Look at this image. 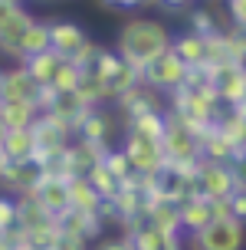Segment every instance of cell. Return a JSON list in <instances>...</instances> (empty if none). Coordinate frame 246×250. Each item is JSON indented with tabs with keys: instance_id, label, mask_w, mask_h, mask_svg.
<instances>
[{
	"instance_id": "d6986e66",
	"label": "cell",
	"mask_w": 246,
	"mask_h": 250,
	"mask_svg": "<svg viewBox=\"0 0 246 250\" xmlns=\"http://www.w3.org/2000/svg\"><path fill=\"white\" fill-rule=\"evenodd\" d=\"M200 155H204V162H213V165H233L240 148L223 135L220 128H210V132L200 135Z\"/></svg>"
},
{
	"instance_id": "836d02e7",
	"label": "cell",
	"mask_w": 246,
	"mask_h": 250,
	"mask_svg": "<svg viewBox=\"0 0 246 250\" xmlns=\"http://www.w3.org/2000/svg\"><path fill=\"white\" fill-rule=\"evenodd\" d=\"M118 66H122V56H118L115 50H109V46H102V53H98V60L92 62V69H89V73H95L98 79H109Z\"/></svg>"
},
{
	"instance_id": "60d3db41",
	"label": "cell",
	"mask_w": 246,
	"mask_h": 250,
	"mask_svg": "<svg viewBox=\"0 0 246 250\" xmlns=\"http://www.w3.org/2000/svg\"><path fill=\"white\" fill-rule=\"evenodd\" d=\"M102 7H109V10H122V13H132V10H141V0H98Z\"/></svg>"
},
{
	"instance_id": "681fc988",
	"label": "cell",
	"mask_w": 246,
	"mask_h": 250,
	"mask_svg": "<svg viewBox=\"0 0 246 250\" xmlns=\"http://www.w3.org/2000/svg\"><path fill=\"white\" fill-rule=\"evenodd\" d=\"M213 3H223V0H213Z\"/></svg>"
},
{
	"instance_id": "d590c367",
	"label": "cell",
	"mask_w": 246,
	"mask_h": 250,
	"mask_svg": "<svg viewBox=\"0 0 246 250\" xmlns=\"http://www.w3.org/2000/svg\"><path fill=\"white\" fill-rule=\"evenodd\" d=\"M223 13H227V23L246 33V0H223Z\"/></svg>"
},
{
	"instance_id": "e575fe53",
	"label": "cell",
	"mask_w": 246,
	"mask_h": 250,
	"mask_svg": "<svg viewBox=\"0 0 246 250\" xmlns=\"http://www.w3.org/2000/svg\"><path fill=\"white\" fill-rule=\"evenodd\" d=\"M98 53H102V43H98V40H92V37H89L86 43L79 46V53H76V56H73V62H76V66H79V69H82V73H89V69H92V62L98 60Z\"/></svg>"
},
{
	"instance_id": "ab89813d",
	"label": "cell",
	"mask_w": 246,
	"mask_h": 250,
	"mask_svg": "<svg viewBox=\"0 0 246 250\" xmlns=\"http://www.w3.org/2000/svg\"><path fill=\"white\" fill-rule=\"evenodd\" d=\"M230 211H233L236 221L246 224V188H236L233 194H230Z\"/></svg>"
},
{
	"instance_id": "7c38bea8",
	"label": "cell",
	"mask_w": 246,
	"mask_h": 250,
	"mask_svg": "<svg viewBox=\"0 0 246 250\" xmlns=\"http://www.w3.org/2000/svg\"><path fill=\"white\" fill-rule=\"evenodd\" d=\"M39 178H43V168L37 162H7L3 175H0V194L23 198V194H30L37 188Z\"/></svg>"
},
{
	"instance_id": "ee69618b",
	"label": "cell",
	"mask_w": 246,
	"mask_h": 250,
	"mask_svg": "<svg viewBox=\"0 0 246 250\" xmlns=\"http://www.w3.org/2000/svg\"><path fill=\"white\" fill-rule=\"evenodd\" d=\"M3 138H7V125H3V119H0V145H3Z\"/></svg>"
},
{
	"instance_id": "9a60e30c",
	"label": "cell",
	"mask_w": 246,
	"mask_h": 250,
	"mask_svg": "<svg viewBox=\"0 0 246 250\" xmlns=\"http://www.w3.org/2000/svg\"><path fill=\"white\" fill-rule=\"evenodd\" d=\"M56 224H59L62 234H73V237L86 240V244H95V240H102V237H105V230H109V227L98 221V214L76 211V208H69L66 214H59V217H56Z\"/></svg>"
},
{
	"instance_id": "e0dca14e",
	"label": "cell",
	"mask_w": 246,
	"mask_h": 250,
	"mask_svg": "<svg viewBox=\"0 0 246 250\" xmlns=\"http://www.w3.org/2000/svg\"><path fill=\"white\" fill-rule=\"evenodd\" d=\"M145 221L154 224L158 230L171 234V237H184V227H181V208L168 198H148L145 208Z\"/></svg>"
},
{
	"instance_id": "cb8c5ba5",
	"label": "cell",
	"mask_w": 246,
	"mask_h": 250,
	"mask_svg": "<svg viewBox=\"0 0 246 250\" xmlns=\"http://www.w3.org/2000/svg\"><path fill=\"white\" fill-rule=\"evenodd\" d=\"M223 26H227V20H220L210 7H200V3H194V7L184 13V30L200 33V37H213V33H220Z\"/></svg>"
},
{
	"instance_id": "bcb514c9",
	"label": "cell",
	"mask_w": 246,
	"mask_h": 250,
	"mask_svg": "<svg viewBox=\"0 0 246 250\" xmlns=\"http://www.w3.org/2000/svg\"><path fill=\"white\" fill-rule=\"evenodd\" d=\"M3 165H7V162H3V155H0V175H3Z\"/></svg>"
},
{
	"instance_id": "4fadbf2b",
	"label": "cell",
	"mask_w": 246,
	"mask_h": 250,
	"mask_svg": "<svg viewBox=\"0 0 246 250\" xmlns=\"http://www.w3.org/2000/svg\"><path fill=\"white\" fill-rule=\"evenodd\" d=\"M39 86L30 76L23 62H13L3 69V86H0V102H37Z\"/></svg>"
},
{
	"instance_id": "3957f363",
	"label": "cell",
	"mask_w": 246,
	"mask_h": 250,
	"mask_svg": "<svg viewBox=\"0 0 246 250\" xmlns=\"http://www.w3.org/2000/svg\"><path fill=\"white\" fill-rule=\"evenodd\" d=\"M161 151H164V165L181 168V171H197L204 155H200V135L194 128H187L177 115L168 112V128L161 138Z\"/></svg>"
},
{
	"instance_id": "603a6c76",
	"label": "cell",
	"mask_w": 246,
	"mask_h": 250,
	"mask_svg": "<svg viewBox=\"0 0 246 250\" xmlns=\"http://www.w3.org/2000/svg\"><path fill=\"white\" fill-rule=\"evenodd\" d=\"M0 119L7 125V132L33 128V122L39 119V105L37 102H0Z\"/></svg>"
},
{
	"instance_id": "8992f818",
	"label": "cell",
	"mask_w": 246,
	"mask_h": 250,
	"mask_svg": "<svg viewBox=\"0 0 246 250\" xmlns=\"http://www.w3.org/2000/svg\"><path fill=\"white\" fill-rule=\"evenodd\" d=\"M187 73H190V69L168 50V53H161L151 66L141 69V83L151 86L154 92H161V96H171V92H177L181 86H187Z\"/></svg>"
},
{
	"instance_id": "f907efd6",
	"label": "cell",
	"mask_w": 246,
	"mask_h": 250,
	"mask_svg": "<svg viewBox=\"0 0 246 250\" xmlns=\"http://www.w3.org/2000/svg\"><path fill=\"white\" fill-rule=\"evenodd\" d=\"M174 250H184V247H174Z\"/></svg>"
},
{
	"instance_id": "b9f144b4",
	"label": "cell",
	"mask_w": 246,
	"mask_h": 250,
	"mask_svg": "<svg viewBox=\"0 0 246 250\" xmlns=\"http://www.w3.org/2000/svg\"><path fill=\"white\" fill-rule=\"evenodd\" d=\"M230 168H233V175H236V185L246 188V148L240 151V155H236V162L230 165Z\"/></svg>"
},
{
	"instance_id": "7dc6e473",
	"label": "cell",
	"mask_w": 246,
	"mask_h": 250,
	"mask_svg": "<svg viewBox=\"0 0 246 250\" xmlns=\"http://www.w3.org/2000/svg\"><path fill=\"white\" fill-rule=\"evenodd\" d=\"M0 86H3V66H0Z\"/></svg>"
},
{
	"instance_id": "f6af8a7d",
	"label": "cell",
	"mask_w": 246,
	"mask_h": 250,
	"mask_svg": "<svg viewBox=\"0 0 246 250\" xmlns=\"http://www.w3.org/2000/svg\"><path fill=\"white\" fill-rule=\"evenodd\" d=\"M17 250H39V247H33V244H20Z\"/></svg>"
},
{
	"instance_id": "9c48e42d",
	"label": "cell",
	"mask_w": 246,
	"mask_h": 250,
	"mask_svg": "<svg viewBox=\"0 0 246 250\" xmlns=\"http://www.w3.org/2000/svg\"><path fill=\"white\" fill-rule=\"evenodd\" d=\"M118 148L128 155V162L135 168L138 175H158L164 168V151H161V142H151V138H141V135H128L125 132Z\"/></svg>"
},
{
	"instance_id": "277c9868",
	"label": "cell",
	"mask_w": 246,
	"mask_h": 250,
	"mask_svg": "<svg viewBox=\"0 0 246 250\" xmlns=\"http://www.w3.org/2000/svg\"><path fill=\"white\" fill-rule=\"evenodd\" d=\"M125 135V125L118 119V112L112 109V105H102V109H89L82 115V122L76 125V138H82L89 145H95V148L109 151L115 148Z\"/></svg>"
},
{
	"instance_id": "d4e9b609",
	"label": "cell",
	"mask_w": 246,
	"mask_h": 250,
	"mask_svg": "<svg viewBox=\"0 0 246 250\" xmlns=\"http://www.w3.org/2000/svg\"><path fill=\"white\" fill-rule=\"evenodd\" d=\"M23 66L30 69V76L37 79L39 89H49L53 79H56V73H59V66H62V56L53 53V50H46V53H39V56H30Z\"/></svg>"
},
{
	"instance_id": "ac0fdd59",
	"label": "cell",
	"mask_w": 246,
	"mask_h": 250,
	"mask_svg": "<svg viewBox=\"0 0 246 250\" xmlns=\"http://www.w3.org/2000/svg\"><path fill=\"white\" fill-rule=\"evenodd\" d=\"M171 53L184 62L187 69L207 66V37L190 33V30H181V33H174V37H171Z\"/></svg>"
},
{
	"instance_id": "8fae6325",
	"label": "cell",
	"mask_w": 246,
	"mask_h": 250,
	"mask_svg": "<svg viewBox=\"0 0 246 250\" xmlns=\"http://www.w3.org/2000/svg\"><path fill=\"white\" fill-rule=\"evenodd\" d=\"M33 198L39 201V208L53 217L69 211V178L62 175H53V171H43V178L37 181V188L30 191Z\"/></svg>"
},
{
	"instance_id": "4316f807",
	"label": "cell",
	"mask_w": 246,
	"mask_h": 250,
	"mask_svg": "<svg viewBox=\"0 0 246 250\" xmlns=\"http://www.w3.org/2000/svg\"><path fill=\"white\" fill-rule=\"evenodd\" d=\"M76 96L82 99L86 109H102V105H112V92L105 86V79H98L95 73H86L82 76V83L76 89Z\"/></svg>"
},
{
	"instance_id": "30bf717a",
	"label": "cell",
	"mask_w": 246,
	"mask_h": 250,
	"mask_svg": "<svg viewBox=\"0 0 246 250\" xmlns=\"http://www.w3.org/2000/svg\"><path fill=\"white\" fill-rule=\"evenodd\" d=\"M194 178H197V194H200V198H230L236 188H240L230 165L200 162Z\"/></svg>"
},
{
	"instance_id": "1f68e13d",
	"label": "cell",
	"mask_w": 246,
	"mask_h": 250,
	"mask_svg": "<svg viewBox=\"0 0 246 250\" xmlns=\"http://www.w3.org/2000/svg\"><path fill=\"white\" fill-rule=\"evenodd\" d=\"M82 69L76 66L73 60H62V66H59V73H56V79H53V92H76L79 89V83H82Z\"/></svg>"
},
{
	"instance_id": "f35d334b",
	"label": "cell",
	"mask_w": 246,
	"mask_h": 250,
	"mask_svg": "<svg viewBox=\"0 0 246 250\" xmlns=\"http://www.w3.org/2000/svg\"><path fill=\"white\" fill-rule=\"evenodd\" d=\"M49 250H92V244H86V240H79V237H73V234H62L59 230V237H56V244Z\"/></svg>"
},
{
	"instance_id": "7a4b0ae2",
	"label": "cell",
	"mask_w": 246,
	"mask_h": 250,
	"mask_svg": "<svg viewBox=\"0 0 246 250\" xmlns=\"http://www.w3.org/2000/svg\"><path fill=\"white\" fill-rule=\"evenodd\" d=\"M168 112L177 115L187 128H194L197 135H204L210 128H217L223 115V102L217 99L213 89H190V86H181L177 92L168 96Z\"/></svg>"
},
{
	"instance_id": "6da1fadb",
	"label": "cell",
	"mask_w": 246,
	"mask_h": 250,
	"mask_svg": "<svg viewBox=\"0 0 246 250\" xmlns=\"http://www.w3.org/2000/svg\"><path fill=\"white\" fill-rule=\"evenodd\" d=\"M171 37H174V30L164 23L161 17L135 13V17H128V20L118 26L115 46H112V50L141 73L145 66H151V62L158 60L161 53L171 50Z\"/></svg>"
},
{
	"instance_id": "f1b7e54d",
	"label": "cell",
	"mask_w": 246,
	"mask_h": 250,
	"mask_svg": "<svg viewBox=\"0 0 246 250\" xmlns=\"http://www.w3.org/2000/svg\"><path fill=\"white\" fill-rule=\"evenodd\" d=\"M105 86H109V92H112V102L118 99V96H125V92H132L135 86H141V73H138L132 62H125L122 60V66L115 69V73L105 79Z\"/></svg>"
},
{
	"instance_id": "74e56055",
	"label": "cell",
	"mask_w": 246,
	"mask_h": 250,
	"mask_svg": "<svg viewBox=\"0 0 246 250\" xmlns=\"http://www.w3.org/2000/svg\"><path fill=\"white\" fill-rule=\"evenodd\" d=\"M92 250H135L132 247V244H128V237H125V234H105V237L102 240H95V244H92Z\"/></svg>"
},
{
	"instance_id": "c3c4849f",
	"label": "cell",
	"mask_w": 246,
	"mask_h": 250,
	"mask_svg": "<svg viewBox=\"0 0 246 250\" xmlns=\"http://www.w3.org/2000/svg\"><path fill=\"white\" fill-rule=\"evenodd\" d=\"M39 3H49V0H39Z\"/></svg>"
},
{
	"instance_id": "d6a6232c",
	"label": "cell",
	"mask_w": 246,
	"mask_h": 250,
	"mask_svg": "<svg viewBox=\"0 0 246 250\" xmlns=\"http://www.w3.org/2000/svg\"><path fill=\"white\" fill-rule=\"evenodd\" d=\"M102 165H105V168H109L112 175L118 178V185H125L128 178L135 175V168H132V162H128V155H125V151L118 148V145L105 151V158H102Z\"/></svg>"
},
{
	"instance_id": "484cf974",
	"label": "cell",
	"mask_w": 246,
	"mask_h": 250,
	"mask_svg": "<svg viewBox=\"0 0 246 250\" xmlns=\"http://www.w3.org/2000/svg\"><path fill=\"white\" fill-rule=\"evenodd\" d=\"M69 208H76V211H89V214H98V208H102V198H98L95 188L89 185L86 175L69 178Z\"/></svg>"
},
{
	"instance_id": "4dcf8cb0",
	"label": "cell",
	"mask_w": 246,
	"mask_h": 250,
	"mask_svg": "<svg viewBox=\"0 0 246 250\" xmlns=\"http://www.w3.org/2000/svg\"><path fill=\"white\" fill-rule=\"evenodd\" d=\"M86 178H89V185H92V188L98 191V198H102V201L115 198V191L122 188V185H118V178L112 175V171L105 168V165H95V168H92V171H89Z\"/></svg>"
},
{
	"instance_id": "ffe728a7",
	"label": "cell",
	"mask_w": 246,
	"mask_h": 250,
	"mask_svg": "<svg viewBox=\"0 0 246 250\" xmlns=\"http://www.w3.org/2000/svg\"><path fill=\"white\" fill-rule=\"evenodd\" d=\"M3 162H37V138L33 128H13L7 132L3 145H0Z\"/></svg>"
},
{
	"instance_id": "7402d4cb",
	"label": "cell",
	"mask_w": 246,
	"mask_h": 250,
	"mask_svg": "<svg viewBox=\"0 0 246 250\" xmlns=\"http://www.w3.org/2000/svg\"><path fill=\"white\" fill-rule=\"evenodd\" d=\"M49 50V20H39L33 17V23L26 26L23 40H20V50H17V60L26 62L30 56H39V53Z\"/></svg>"
},
{
	"instance_id": "83f0119b",
	"label": "cell",
	"mask_w": 246,
	"mask_h": 250,
	"mask_svg": "<svg viewBox=\"0 0 246 250\" xmlns=\"http://www.w3.org/2000/svg\"><path fill=\"white\" fill-rule=\"evenodd\" d=\"M125 132L128 135H141V138H151V142H161L164 138V128H168V112L158 115V112H151V115H135V119H125Z\"/></svg>"
},
{
	"instance_id": "5b68a950",
	"label": "cell",
	"mask_w": 246,
	"mask_h": 250,
	"mask_svg": "<svg viewBox=\"0 0 246 250\" xmlns=\"http://www.w3.org/2000/svg\"><path fill=\"white\" fill-rule=\"evenodd\" d=\"M184 250H246V224L243 221H213L184 240Z\"/></svg>"
},
{
	"instance_id": "8d00e7d4",
	"label": "cell",
	"mask_w": 246,
	"mask_h": 250,
	"mask_svg": "<svg viewBox=\"0 0 246 250\" xmlns=\"http://www.w3.org/2000/svg\"><path fill=\"white\" fill-rule=\"evenodd\" d=\"M17 230V198L0 194V234Z\"/></svg>"
},
{
	"instance_id": "2e32d148",
	"label": "cell",
	"mask_w": 246,
	"mask_h": 250,
	"mask_svg": "<svg viewBox=\"0 0 246 250\" xmlns=\"http://www.w3.org/2000/svg\"><path fill=\"white\" fill-rule=\"evenodd\" d=\"M86 40L89 33L76 20H49V50L59 53L62 60H73Z\"/></svg>"
},
{
	"instance_id": "44dd1931",
	"label": "cell",
	"mask_w": 246,
	"mask_h": 250,
	"mask_svg": "<svg viewBox=\"0 0 246 250\" xmlns=\"http://www.w3.org/2000/svg\"><path fill=\"white\" fill-rule=\"evenodd\" d=\"M181 208V227H184V237L204 230L207 224H213V208H210V198H187L177 204Z\"/></svg>"
},
{
	"instance_id": "f546056e",
	"label": "cell",
	"mask_w": 246,
	"mask_h": 250,
	"mask_svg": "<svg viewBox=\"0 0 246 250\" xmlns=\"http://www.w3.org/2000/svg\"><path fill=\"white\" fill-rule=\"evenodd\" d=\"M217 128H220V132L230 138V142H233L240 151L246 148V115H240L236 109H223V115H220V122H217Z\"/></svg>"
},
{
	"instance_id": "5bb4252c",
	"label": "cell",
	"mask_w": 246,
	"mask_h": 250,
	"mask_svg": "<svg viewBox=\"0 0 246 250\" xmlns=\"http://www.w3.org/2000/svg\"><path fill=\"white\" fill-rule=\"evenodd\" d=\"M122 234L128 237V244L135 250H174V247H184V237H171L158 230L154 224H148L145 217L141 221H132L128 227H122Z\"/></svg>"
},
{
	"instance_id": "ba28073f",
	"label": "cell",
	"mask_w": 246,
	"mask_h": 250,
	"mask_svg": "<svg viewBox=\"0 0 246 250\" xmlns=\"http://www.w3.org/2000/svg\"><path fill=\"white\" fill-rule=\"evenodd\" d=\"M112 109L118 112V119H135V115H151L158 112L164 115L168 112V96H161V92H154L151 86H135L132 92H125V96H118V99L112 102Z\"/></svg>"
},
{
	"instance_id": "7bdbcfd3",
	"label": "cell",
	"mask_w": 246,
	"mask_h": 250,
	"mask_svg": "<svg viewBox=\"0 0 246 250\" xmlns=\"http://www.w3.org/2000/svg\"><path fill=\"white\" fill-rule=\"evenodd\" d=\"M141 10H161V0H141Z\"/></svg>"
},
{
	"instance_id": "52a82bcc",
	"label": "cell",
	"mask_w": 246,
	"mask_h": 250,
	"mask_svg": "<svg viewBox=\"0 0 246 250\" xmlns=\"http://www.w3.org/2000/svg\"><path fill=\"white\" fill-rule=\"evenodd\" d=\"M210 76H213V92L223 102V109H236L240 102H246V62L210 66Z\"/></svg>"
}]
</instances>
